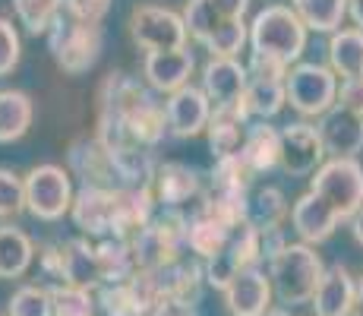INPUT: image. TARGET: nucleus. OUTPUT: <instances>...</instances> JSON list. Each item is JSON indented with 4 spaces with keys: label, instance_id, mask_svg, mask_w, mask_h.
<instances>
[{
    "label": "nucleus",
    "instance_id": "nucleus-1",
    "mask_svg": "<svg viewBox=\"0 0 363 316\" xmlns=\"http://www.w3.org/2000/svg\"><path fill=\"white\" fill-rule=\"evenodd\" d=\"M306 26L288 4H269L250 23V54H262L284 67L300 63L306 48Z\"/></svg>",
    "mask_w": 363,
    "mask_h": 316
},
{
    "label": "nucleus",
    "instance_id": "nucleus-2",
    "mask_svg": "<svg viewBox=\"0 0 363 316\" xmlns=\"http://www.w3.org/2000/svg\"><path fill=\"white\" fill-rule=\"evenodd\" d=\"M269 278L275 288V298L288 307L313 304L316 288L325 276L323 256L310 244H288L275 259L269 263Z\"/></svg>",
    "mask_w": 363,
    "mask_h": 316
},
{
    "label": "nucleus",
    "instance_id": "nucleus-3",
    "mask_svg": "<svg viewBox=\"0 0 363 316\" xmlns=\"http://www.w3.org/2000/svg\"><path fill=\"white\" fill-rule=\"evenodd\" d=\"M48 51L54 63L69 76H82L99 63L104 51V29L101 23H82L60 10L54 26L48 29Z\"/></svg>",
    "mask_w": 363,
    "mask_h": 316
},
{
    "label": "nucleus",
    "instance_id": "nucleus-4",
    "mask_svg": "<svg viewBox=\"0 0 363 316\" xmlns=\"http://www.w3.org/2000/svg\"><path fill=\"white\" fill-rule=\"evenodd\" d=\"M133 256L143 272H158L164 266L184 259L190 247H186V215L180 209H164L155 215L143 231L130 237Z\"/></svg>",
    "mask_w": 363,
    "mask_h": 316
},
{
    "label": "nucleus",
    "instance_id": "nucleus-5",
    "mask_svg": "<svg viewBox=\"0 0 363 316\" xmlns=\"http://www.w3.org/2000/svg\"><path fill=\"white\" fill-rule=\"evenodd\" d=\"M284 86H288V104L300 117H325L338 104L341 80L325 63H294Z\"/></svg>",
    "mask_w": 363,
    "mask_h": 316
},
{
    "label": "nucleus",
    "instance_id": "nucleus-6",
    "mask_svg": "<svg viewBox=\"0 0 363 316\" xmlns=\"http://www.w3.org/2000/svg\"><path fill=\"white\" fill-rule=\"evenodd\" d=\"M310 190L338 212L341 222L363 206V165L357 158H329L310 178Z\"/></svg>",
    "mask_w": 363,
    "mask_h": 316
},
{
    "label": "nucleus",
    "instance_id": "nucleus-7",
    "mask_svg": "<svg viewBox=\"0 0 363 316\" xmlns=\"http://www.w3.org/2000/svg\"><path fill=\"white\" fill-rule=\"evenodd\" d=\"M26 212L38 222H57L73 209V174L60 165H38L26 174Z\"/></svg>",
    "mask_w": 363,
    "mask_h": 316
},
{
    "label": "nucleus",
    "instance_id": "nucleus-8",
    "mask_svg": "<svg viewBox=\"0 0 363 316\" xmlns=\"http://www.w3.org/2000/svg\"><path fill=\"white\" fill-rule=\"evenodd\" d=\"M41 266L57 285H73V288H101V272H99V256H95V244L89 237H73V241L54 244L41 253Z\"/></svg>",
    "mask_w": 363,
    "mask_h": 316
},
{
    "label": "nucleus",
    "instance_id": "nucleus-9",
    "mask_svg": "<svg viewBox=\"0 0 363 316\" xmlns=\"http://www.w3.org/2000/svg\"><path fill=\"white\" fill-rule=\"evenodd\" d=\"M262 247H259V228L253 222H243L231 231V237L225 241V247L215 253L212 259H206V285L225 291L240 272L259 266Z\"/></svg>",
    "mask_w": 363,
    "mask_h": 316
},
{
    "label": "nucleus",
    "instance_id": "nucleus-10",
    "mask_svg": "<svg viewBox=\"0 0 363 316\" xmlns=\"http://www.w3.org/2000/svg\"><path fill=\"white\" fill-rule=\"evenodd\" d=\"M130 35L145 54L180 51V48H186V38H190L184 16L155 4H143L130 13Z\"/></svg>",
    "mask_w": 363,
    "mask_h": 316
},
{
    "label": "nucleus",
    "instance_id": "nucleus-11",
    "mask_svg": "<svg viewBox=\"0 0 363 316\" xmlns=\"http://www.w3.org/2000/svg\"><path fill=\"white\" fill-rule=\"evenodd\" d=\"M158 206L164 209H180L184 206H199L202 196L208 193V174L199 168L186 165V161H164L155 171V184H152Z\"/></svg>",
    "mask_w": 363,
    "mask_h": 316
},
{
    "label": "nucleus",
    "instance_id": "nucleus-12",
    "mask_svg": "<svg viewBox=\"0 0 363 316\" xmlns=\"http://www.w3.org/2000/svg\"><path fill=\"white\" fill-rule=\"evenodd\" d=\"M325 165V146L319 126L310 121H294L281 126V171L291 178H313Z\"/></svg>",
    "mask_w": 363,
    "mask_h": 316
},
{
    "label": "nucleus",
    "instance_id": "nucleus-13",
    "mask_svg": "<svg viewBox=\"0 0 363 316\" xmlns=\"http://www.w3.org/2000/svg\"><path fill=\"white\" fill-rule=\"evenodd\" d=\"M73 224L82 231V237H117V190L82 187L73 196Z\"/></svg>",
    "mask_w": 363,
    "mask_h": 316
},
{
    "label": "nucleus",
    "instance_id": "nucleus-14",
    "mask_svg": "<svg viewBox=\"0 0 363 316\" xmlns=\"http://www.w3.org/2000/svg\"><path fill=\"white\" fill-rule=\"evenodd\" d=\"M247 63L228 60V58H208L202 67V92L212 102L215 111L221 108H240L243 92H247Z\"/></svg>",
    "mask_w": 363,
    "mask_h": 316
},
{
    "label": "nucleus",
    "instance_id": "nucleus-15",
    "mask_svg": "<svg viewBox=\"0 0 363 316\" xmlns=\"http://www.w3.org/2000/svg\"><path fill=\"white\" fill-rule=\"evenodd\" d=\"M164 111H167V130L177 139L199 136V133H206L208 121H212V102L196 86H184L180 92L167 95Z\"/></svg>",
    "mask_w": 363,
    "mask_h": 316
},
{
    "label": "nucleus",
    "instance_id": "nucleus-16",
    "mask_svg": "<svg viewBox=\"0 0 363 316\" xmlns=\"http://www.w3.org/2000/svg\"><path fill=\"white\" fill-rule=\"evenodd\" d=\"M193 70H196V58H193L190 48L145 54V60H143L145 82H149L152 92H162V95H174L184 86H190Z\"/></svg>",
    "mask_w": 363,
    "mask_h": 316
},
{
    "label": "nucleus",
    "instance_id": "nucleus-17",
    "mask_svg": "<svg viewBox=\"0 0 363 316\" xmlns=\"http://www.w3.org/2000/svg\"><path fill=\"white\" fill-rule=\"evenodd\" d=\"M272 298H275V288H272L269 272L259 266L240 272L225 288V304L231 316H265L272 310Z\"/></svg>",
    "mask_w": 363,
    "mask_h": 316
},
{
    "label": "nucleus",
    "instance_id": "nucleus-18",
    "mask_svg": "<svg viewBox=\"0 0 363 316\" xmlns=\"http://www.w3.org/2000/svg\"><path fill=\"white\" fill-rule=\"evenodd\" d=\"M319 136H323L329 158H357L363 152V117L335 104L325 117H319Z\"/></svg>",
    "mask_w": 363,
    "mask_h": 316
},
{
    "label": "nucleus",
    "instance_id": "nucleus-19",
    "mask_svg": "<svg viewBox=\"0 0 363 316\" xmlns=\"http://www.w3.org/2000/svg\"><path fill=\"white\" fill-rule=\"evenodd\" d=\"M291 224H294L300 244L316 247V244L329 241V237L335 234V228L341 224V219L329 202L319 200L313 190H306L303 196L294 200V206H291Z\"/></svg>",
    "mask_w": 363,
    "mask_h": 316
},
{
    "label": "nucleus",
    "instance_id": "nucleus-20",
    "mask_svg": "<svg viewBox=\"0 0 363 316\" xmlns=\"http://www.w3.org/2000/svg\"><path fill=\"white\" fill-rule=\"evenodd\" d=\"M69 174L82 180V187H101V190H117L114 187V168H111V152L104 149L99 139H76L67 152Z\"/></svg>",
    "mask_w": 363,
    "mask_h": 316
},
{
    "label": "nucleus",
    "instance_id": "nucleus-21",
    "mask_svg": "<svg viewBox=\"0 0 363 316\" xmlns=\"http://www.w3.org/2000/svg\"><path fill=\"white\" fill-rule=\"evenodd\" d=\"M158 285H162V294L167 304H180V307H196L202 285H206V266L199 259H177V263L164 266V269L155 272Z\"/></svg>",
    "mask_w": 363,
    "mask_h": 316
},
{
    "label": "nucleus",
    "instance_id": "nucleus-22",
    "mask_svg": "<svg viewBox=\"0 0 363 316\" xmlns=\"http://www.w3.org/2000/svg\"><path fill=\"white\" fill-rule=\"evenodd\" d=\"M237 156L243 158V165L256 178L281 168V130L272 126L269 121H253L247 126V136H243V146Z\"/></svg>",
    "mask_w": 363,
    "mask_h": 316
},
{
    "label": "nucleus",
    "instance_id": "nucleus-23",
    "mask_svg": "<svg viewBox=\"0 0 363 316\" xmlns=\"http://www.w3.org/2000/svg\"><path fill=\"white\" fill-rule=\"evenodd\" d=\"M231 231H234L231 224L225 219H218L206 202H199V206H193V212L186 215V247H190L193 256L206 263V259H212L215 253L225 247Z\"/></svg>",
    "mask_w": 363,
    "mask_h": 316
},
{
    "label": "nucleus",
    "instance_id": "nucleus-24",
    "mask_svg": "<svg viewBox=\"0 0 363 316\" xmlns=\"http://www.w3.org/2000/svg\"><path fill=\"white\" fill-rule=\"evenodd\" d=\"M354 300H357V282L351 272L345 266H329L313 298L316 316H354Z\"/></svg>",
    "mask_w": 363,
    "mask_h": 316
},
{
    "label": "nucleus",
    "instance_id": "nucleus-25",
    "mask_svg": "<svg viewBox=\"0 0 363 316\" xmlns=\"http://www.w3.org/2000/svg\"><path fill=\"white\" fill-rule=\"evenodd\" d=\"M253 124L247 114V108H221L215 111L212 108V121L206 126V136H208V152L212 158H228V156H237L243 146V136H247V126Z\"/></svg>",
    "mask_w": 363,
    "mask_h": 316
},
{
    "label": "nucleus",
    "instance_id": "nucleus-26",
    "mask_svg": "<svg viewBox=\"0 0 363 316\" xmlns=\"http://www.w3.org/2000/svg\"><path fill=\"white\" fill-rule=\"evenodd\" d=\"M111 168H114V187L117 190H152L158 161L152 158V149L130 146V149L111 152Z\"/></svg>",
    "mask_w": 363,
    "mask_h": 316
},
{
    "label": "nucleus",
    "instance_id": "nucleus-27",
    "mask_svg": "<svg viewBox=\"0 0 363 316\" xmlns=\"http://www.w3.org/2000/svg\"><path fill=\"white\" fill-rule=\"evenodd\" d=\"M95 256H99L101 285H121L130 282L139 272L136 256H133V244L127 237H104L95 244Z\"/></svg>",
    "mask_w": 363,
    "mask_h": 316
},
{
    "label": "nucleus",
    "instance_id": "nucleus-28",
    "mask_svg": "<svg viewBox=\"0 0 363 316\" xmlns=\"http://www.w3.org/2000/svg\"><path fill=\"white\" fill-rule=\"evenodd\" d=\"M284 104H288V86H284V80L250 76L247 92H243V108H247L250 121H272V117L281 114Z\"/></svg>",
    "mask_w": 363,
    "mask_h": 316
},
{
    "label": "nucleus",
    "instance_id": "nucleus-29",
    "mask_svg": "<svg viewBox=\"0 0 363 316\" xmlns=\"http://www.w3.org/2000/svg\"><path fill=\"white\" fill-rule=\"evenodd\" d=\"M329 67L338 80H357V76H363V32L360 29L332 32Z\"/></svg>",
    "mask_w": 363,
    "mask_h": 316
},
{
    "label": "nucleus",
    "instance_id": "nucleus-30",
    "mask_svg": "<svg viewBox=\"0 0 363 316\" xmlns=\"http://www.w3.org/2000/svg\"><path fill=\"white\" fill-rule=\"evenodd\" d=\"M35 117V104L26 92L0 89V143H16L29 133Z\"/></svg>",
    "mask_w": 363,
    "mask_h": 316
},
{
    "label": "nucleus",
    "instance_id": "nucleus-31",
    "mask_svg": "<svg viewBox=\"0 0 363 316\" xmlns=\"http://www.w3.org/2000/svg\"><path fill=\"white\" fill-rule=\"evenodd\" d=\"M35 259V244L26 231L0 224V278H19Z\"/></svg>",
    "mask_w": 363,
    "mask_h": 316
},
{
    "label": "nucleus",
    "instance_id": "nucleus-32",
    "mask_svg": "<svg viewBox=\"0 0 363 316\" xmlns=\"http://www.w3.org/2000/svg\"><path fill=\"white\" fill-rule=\"evenodd\" d=\"M208 190L212 193H234V196H250L256 190V174L243 165L240 156L218 158L208 171Z\"/></svg>",
    "mask_w": 363,
    "mask_h": 316
},
{
    "label": "nucleus",
    "instance_id": "nucleus-33",
    "mask_svg": "<svg viewBox=\"0 0 363 316\" xmlns=\"http://www.w3.org/2000/svg\"><path fill=\"white\" fill-rule=\"evenodd\" d=\"M291 10L313 32H338L347 19V0H291Z\"/></svg>",
    "mask_w": 363,
    "mask_h": 316
},
{
    "label": "nucleus",
    "instance_id": "nucleus-34",
    "mask_svg": "<svg viewBox=\"0 0 363 316\" xmlns=\"http://www.w3.org/2000/svg\"><path fill=\"white\" fill-rule=\"evenodd\" d=\"M288 212H291L288 196H284L278 187H256L253 193H250L247 222H253L259 231L278 228V224L284 222V215H288Z\"/></svg>",
    "mask_w": 363,
    "mask_h": 316
},
{
    "label": "nucleus",
    "instance_id": "nucleus-35",
    "mask_svg": "<svg viewBox=\"0 0 363 316\" xmlns=\"http://www.w3.org/2000/svg\"><path fill=\"white\" fill-rule=\"evenodd\" d=\"M250 45V26L243 19H225L202 48L208 51V58H228V60H237V54Z\"/></svg>",
    "mask_w": 363,
    "mask_h": 316
},
{
    "label": "nucleus",
    "instance_id": "nucleus-36",
    "mask_svg": "<svg viewBox=\"0 0 363 316\" xmlns=\"http://www.w3.org/2000/svg\"><path fill=\"white\" fill-rule=\"evenodd\" d=\"M13 10H16L19 23L26 26V32L48 35L64 6H60V0H13Z\"/></svg>",
    "mask_w": 363,
    "mask_h": 316
},
{
    "label": "nucleus",
    "instance_id": "nucleus-37",
    "mask_svg": "<svg viewBox=\"0 0 363 316\" xmlns=\"http://www.w3.org/2000/svg\"><path fill=\"white\" fill-rule=\"evenodd\" d=\"M225 19L218 16V10L212 6V0H186L184 6V26H186V35L199 45H206L208 35H212Z\"/></svg>",
    "mask_w": 363,
    "mask_h": 316
},
{
    "label": "nucleus",
    "instance_id": "nucleus-38",
    "mask_svg": "<svg viewBox=\"0 0 363 316\" xmlns=\"http://www.w3.org/2000/svg\"><path fill=\"white\" fill-rule=\"evenodd\" d=\"M6 316H54V298L51 288H38V285H23L16 294L10 298Z\"/></svg>",
    "mask_w": 363,
    "mask_h": 316
},
{
    "label": "nucleus",
    "instance_id": "nucleus-39",
    "mask_svg": "<svg viewBox=\"0 0 363 316\" xmlns=\"http://www.w3.org/2000/svg\"><path fill=\"white\" fill-rule=\"evenodd\" d=\"M99 307L104 310V316H145L130 282L101 285L99 288Z\"/></svg>",
    "mask_w": 363,
    "mask_h": 316
},
{
    "label": "nucleus",
    "instance_id": "nucleus-40",
    "mask_svg": "<svg viewBox=\"0 0 363 316\" xmlns=\"http://www.w3.org/2000/svg\"><path fill=\"white\" fill-rule=\"evenodd\" d=\"M51 298H54V316H95V298L86 288L54 285Z\"/></svg>",
    "mask_w": 363,
    "mask_h": 316
},
{
    "label": "nucleus",
    "instance_id": "nucleus-41",
    "mask_svg": "<svg viewBox=\"0 0 363 316\" xmlns=\"http://www.w3.org/2000/svg\"><path fill=\"white\" fill-rule=\"evenodd\" d=\"M19 212H26V180L0 168V219H16Z\"/></svg>",
    "mask_w": 363,
    "mask_h": 316
},
{
    "label": "nucleus",
    "instance_id": "nucleus-42",
    "mask_svg": "<svg viewBox=\"0 0 363 316\" xmlns=\"http://www.w3.org/2000/svg\"><path fill=\"white\" fill-rule=\"evenodd\" d=\"M19 51H23V45H19L16 26H13L10 19L0 16V76H6V73H13V70H16Z\"/></svg>",
    "mask_w": 363,
    "mask_h": 316
},
{
    "label": "nucleus",
    "instance_id": "nucleus-43",
    "mask_svg": "<svg viewBox=\"0 0 363 316\" xmlns=\"http://www.w3.org/2000/svg\"><path fill=\"white\" fill-rule=\"evenodd\" d=\"M67 16L82 19V23H101L111 10V0H60Z\"/></svg>",
    "mask_w": 363,
    "mask_h": 316
},
{
    "label": "nucleus",
    "instance_id": "nucleus-44",
    "mask_svg": "<svg viewBox=\"0 0 363 316\" xmlns=\"http://www.w3.org/2000/svg\"><path fill=\"white\" fill-rule=\"evenodd\" d=\"M338 104L363 117V76H357V80H341V86H338Z\"/></svg>",
    "mask_w": 363,
    "mask_h": 316
},
{
    "label": "nucleus",
    "instance_id": "nucleus-45",
    "mask_svg": "<svg viewBox=\"0 0 363 316\" xmlns=\"http://www.w3.org/2000/svg\"><path fill=\"white\" fill-rule=\"evenodd\" d=\"M288 237H284V228L278 224V228H265V231H259V247H262V259L265 263H272V259L278 256L284 247H288Z\"/></svg>",
    "mask_w": 363,
    "mask_h": 316
},
{
    "label": "nucleus",
    "instance_id": "nucleus-46",
    "mask_svg": "<svg viewBox=\"0 0 363 316\" xmlns=\"http://www.w3.org/2000/svg\"><path fill=\"white\" fill-rule=\"evenodd\" d=\"M253 0H212V6L218 10L221 19H243Z\"/></svg>",
    "mask_w": 363,
    "mask_h": 316
},
{
    "label": "nucleus",
    "instance_id": "nucleus-47",
    "mask_svg": "<svg viewBox=\"0 0 363 316\" xmlns=\"http://www.w3.org/2000/svg\"><path fill=\"white\" fill-rule=\"evenodd\" d=\"M347 16L354 19V29L363 32V0H347Z\"/></svg>",
    "mask_w": 363,
    "mask_h": 316
},
{
    "label": "nucleus",
    "instance_id": "nucleus-48",
    "mask_svg": "<svg viewBox=\"0 0 363 316\" xmlns=\"http://www.w3.org/2000/svg\"><path fill=\"white\" fill-rule=\"evenodd\" d=\"M351 234H354V241H357L360 247H363V206L351 215Z\"/></svg>",
    "mask_w": 363,
    "mask_h": 316
},
{
    "label": "nucleus",
    "instance_id": "nucleus-49",
    "mask_svg": "<svg viewBox=\"0 0 363 316\" xmlns=\"http://www.w3.org/2000/svg\"><path fill=\"white\" fill-rule=\"evenodd\" d=\"M158 316H199L196 307H180V304H167Z\"/></svg>",
    "mask_w": 363,
    "mask_h": 316
},
{
    "label": "nucleus",
    "instance_id": "nucleus-50",
    "mask_svg": "<svg viewBox=\"0 0 363 316\" xmlns=\"http://www.w3.org/2000/svg\"><path fill=\"white\" fill-rule=\"evenodd\" d=\"M354 316H363V276L357 278V300H354Z\"/></svg>",
    "mask_w": 363,
    "mask_h": 316
},
{
    "label": "nucleus",
    "instance_id": "nucleus-51",
    "mask_svg": "<svg viewBox=\"0 0 363 316\" xmlns=\"http://www.w3.org/2000/svg\"><path fill=\"white\" fill-rule=\"evenodd\" d=\"M265 316H291V310H284V307H272Z\"/></svg>",
    "mask_w": 363,
    "mask_h": 316
}]
</instances>
